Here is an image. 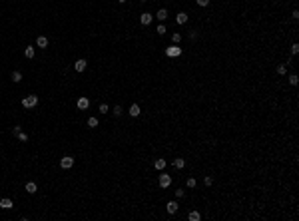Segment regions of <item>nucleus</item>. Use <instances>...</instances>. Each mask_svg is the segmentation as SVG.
Wrapping results in <instances>:
<instances>
[{"instance_id":"nucleus-25","label":"nucleus","mask_w":299,"mask_h":221,"mask_svg":"<svg viewBox=\"0 0 299 221\" xmlns=\"http://www.w3.org/2000/svg\"><path fill=\"white\" fill-rule=\"evenodd\" d=\"M195 183H198V181L193 179V177H187V181H186V185H187V187H195Z\"/></svg>"},{"instance_id":"nucleus-12","label":"nucleus","mask_w":299,"mask_h":221,"mask_svg":"<svg viewBox=\"0 0 299 221\" xmlns=\"http://www.w3.org/2000/svg\"><path fill=\"white\" fill-rule=\"evenodd\" d=\"M176 22H178V24H186V22H187V14L186 12H179L178 16H176Z\"/></svg>"},{"instance_id":"nucleus-22","label":"nucleus","mask_w":299,"mask_h":221,"mask_svg":"<svg viewBox=\"0 0 299 221\" xmlns=\"http://www.w3.org/2000/svg\"><path fill=\"white\" fill-rule=\"evenodd\" d=\"M297 82H299L297 74H291V76H289V84H291V86H297Z\"/></svg>"},{"instance_id":"nucleus-7","label":"nucleus","mask_w":299,"mask_h":221,"mask_svg":"<svg viewBox=\"0 0 299 221\" xmlns=\"http://www.w3.org/2000/svg\"><path fill=\"white\" fill-rule=\"evenodd\" d=\"M178 207H179V205H178V201H170V203L166 205V209H167V213H170V215L178 213Z\"/></svg>"},{"instance_id":"nucleus-10","label":"nucleus","mask_w":299,"mask_h":221,"mask_svg":"<svg viewBox=\"0 0 299 221\" xmlns=\"http://www.w3.org/2000/svg\"><path fill=\"white\" fill-rule=\"evenodd\" d=\"M140 114H142L140 106H138V104H132V106H130V116H132V118H138Z\"/></svg>"},{"instance_id":"nucleus-24","label":"nucleus","mask_w":299,"mask_h":221,"mask_svg":"<svg viewBox=\"0 0 299 221\" xmlns=\"http://www.w3.org/2000/svg\"><path fill=\"white\" fill-rule=\"evenodd\" d=\"M98 110H100V114H108V110H110V108H108V104H100Z\"/></svg>"},{"instance_id":"nucleus-9","label":"nucleus","mask_w":299,"mask_h":221,"mask_svg":"<svg viewBox=\"0 0 299 221\" xmlns=\"http://www.w3.org/2000/svg\"><path fill=\"white\" fill-rule=\"evenodd\" d=\"M0 207H2V209H12V207H14L12 199H8V197H4V199H0Z\"/></svg>"},{"instance_id":"nucleus-14","label":"nucleus","mask_w":299,"mask_h":221,"mask_svg":"<svg viewBox=\"0 0 299 221\" xmlns=\"http://www.w3.org/2000/svg\"><path fill=\"white\" fill-rule=\"evenodd\" d=\"M36 44H38L40 48H46V46H48V38H46V36H38V40H36Z\"/></svg>"},{"instance_id":"nucleus-31","label":"nucleus","mask_w":299,"mask_h":221,"mask_svg":"<svg viewBox=\"0 0 299 221\" xmlns=\"http://www.w3.org/2000/svg\"><path fill=\"white\" fill-rule=\"evenodd\" d=\"M195 2H198L199 6H207V4H209V0H195Z\"/></svg>"},{"instance_id":"nucleus-33","label":"nucleus","mask_w":299,"mask_h":221,"mask_svg":"<svg viewBox=\"0 0 299 221\" xmlns=\"http://www.w3.org/2000/svg\"><path fill=\"white\" fill-rule=\"evenodd\" d=\"M20 132H22V130H20V126H16V127H12V134H14V135H18V134H20Z\"/></svg>"},{"instance_id":"nucleus-15","label":"nucleus","mask_w":299,"mask_h":221,"mask_svg":"<svg viewBox=\"0 0 299 221\" xmlns=\"http://www.w3.org/2000/svg\"><path fill=\"white\" fill-rule=\"evenodd\" d=\"M186 165V160H181V157H178V160H173V168L176 169H181Z\"/></svg>"},{"instance_id":"nucleus-28","label":"nucleus","mask_w":299,"mask_h":221,"mask_svg":"<svg viewBox=\"0 0 299 221\" xmlns=\"http://www.w3.org/2000/svg\"><path fill=\"white\" fill-rule=\"evenodd\" d=\"M291 54H299V44H297V42L291 46Z\"/></svg>"},{"instance_id":"nucleus-18","label":"nucleus","mask_w":299,"mask_h":221,"mask_svg":"<svg viewBox=\"0 0 299 221\" xmlns=\"http://www.w3.org/2000/svg\"><path fill=\"white\" fill-rule=\"evenodd\" d=\"M179 42H181V34H179V32H173V34H172V44H179Z\"/></svg>"},{"instance_id":"nucleus-3","label":"nucleus","mask_w":299,"mask_h":221,"mask_svg":"<svg viewBox=\"0 0 299 221\" xmlns=\"http://www.w3.org/2000/svg\"><path fill=\"white\" fill-rule=\"evenodd\" d=\"M74 165V157H70V155H64L62 160H60V168L62 169H70Z\"/></svg>"},{"instance_id":"nucleus-8","label":"nucleus","mask_w":299,"mask_h":221,"mask_svg":"<svg viewBox=\"0 0 299 221\" xmlns=\"http://www.w3.org/2000/svg\"><path fill=\"white\" fill-rule=\"evenodd\" d=\"M152 18H154V16H152L150 12H142V16H140V22H142L144 26H148V24L152 22Z\"/></svg>"},{"instance_id":"nucleus-35","label":"nucleus","mask_w":299,"mask_h":221,"mask_svg":"<svg viewBox=\"0 0 299 221\" xmlns=\"http://www.w3.org/2000/svg\"><path fill=\"white\" fill-rule=\"evenodd\" d=\"M140 2H148V0H140Z\"/></svg>"},{"instance_id":"nucleus-5","label":"nucleus","mask_w":299,"mask_h":221,"mask_svg":"<svg viewBox=\"0 0 299 221\" xmlns=\"http://www.w3.org/2000/svg\"><path fill=\"white\" fill-rule=\"evenodd\" d=\"M86 66H88V62L84 60V58H80V60L74 62V70H76V72H84V70H86Z\"/></svg>"},{"instance_id":"nucleus-21","label":"nucleus","mask_w":299,"mask_h":221,"mask_svg":"<svg viewBox=\"0 0 299 221\" xmlns=\"http://www.w3.org/2000/svg\"><path fill=\"white\" fill-rule=\"evenodd\" d=\"M187 217H190V221H199V217H201V215H199L198 211H192V213L187 215Z\"/></svg>"},{"instance_id":"nucleus-13","label":"nucleus","mask_w":299,"mask_h":221,"mask_svg":"<svg viewBox=\"0 0 299 221\" xmlns=\"http://www.w3.org/2000/svg\"><path fill=\"white\" fill-rule=\"evenodd\" d=\"M26 191H28V193H36V191H38V187H36V183H34V181H28V183H26Z\"/></svg>"},{"instance_id":"nucleus-19","label":"nucleus","mask_w":299,"mask_h":221,"mask_svg":"<svg viewBox=\"0 0 299 221\" xmlns=\"http://www.w3.org/2000/svg\"><path fill=\"white\" fill-rule=\"evenodd\" d=\"M112 114L116 116V118H120V116L124 114V110H122V106H114V110H112Z\"/></svg>"},{"instance_id":"nucleus-2","label":"nucleus","mask_w":299,"mask_h":221,"mask_svg":"<svg viewBox=\"0 0 299 221\" xmlns=\"http://www.w3.org/2000/svg\"><path fill=\"white\" fill-rule=\"evenodd\" d=\"M179 54H181V48L178 44H172L170 48H166V56H170V58H178Z\"/></svg>"},{"instance_id":"nucleus-6","label":"nucleus","mask_w":299,"mask_h":221,"mask_svg":"<svg viewBox=\"0 0 299 221\" xmlns=\"http://www.w3.org/2000/svg\"><path fill=\"white\" fill-rule=\"evenodd\" d=\"M76 106H78V110H88V106H90V100H88L86 96H82V98H78Z\"/></svg>"},{"instance_id":"nucleus-36","label":"nucleus","mask_w":299,"mask_h":221,"mask_svg":"<svg viewBox=\"0 0 299 221\" xmlns=\"http://www.w3.org/2000/svg\"><path fill=\"white\" fill-rule=\"evenodd\" d=\"M118 2H126V0H118Z\"/></svg>"},{"instance_id":"nucleus-34","label":"nucleus","mask_w":299,"mask_h":221,"mask_svg":"<svg viewBox=\"0 0 299 221\" xmlns=\"http://www.w3.org/2000/svg\"><path fill=\"white\" fill-rule=\"evenodd\" d=\"M291 18H293V20H297V18H299V10H293V14H291Z\"/></svg>"},{"instance_id":"nucleus-16","label":"nucleus","mask_w":299,"mask_h":221,"mask_svg":"<svg viewBox=\"0 0 299 221\" xmlns=\"http://www.w3.org/2000/svg\"><path fill=\"white\" fill-rule=\"evenodd\" d=\"M154 168L156 169H164L166 168V160H156L154 161Z\"/></svg>"},{"instance_id":"nucleus-32","label":"nucleus","mask_w":299,"mask_h":221,"mask_svg":"<svg viewBox=\"0 0 299 221\" xmlns=\"http://www.w3.org/2000/svg\"><path fill=\"white\" fill-rule=\"evenodd\" d=\"M184 195H186L184 189H178V191H176V197H184Z\"/></svg>"},{"instance_id":"nucleus-17","label":"nucleus","mask_w":299,"mask_h":221,"mask_svg":"<svg viewBox=\"0 0 299 221\" xmlns=\"http://www.w3.org/2000/svg\"><path fill=\"white\" fill-rule=\"evenodd\" d=\"M10 78H12V82H16V84H18V82L22 80V72H18V70H16V72H12V76H10Z\"/></svg>"},{"instance_id":"nucleus-30","label":"nucleus","mask_w":299,"mask_h":221,"mask_svg":"<svg viewBox=\"0 0 299 221\" xmlns=\"http://www.w3.org/2000/svg\"><path fill=\"white\" fill-rule=\"evenodd\" d=\"M18 140H20V141H28V135L20 132V134H18Z\"/></svg>"},{"instance_id":"nucleus-1","label":"nucleus","mask_w":299,"mask_h":221,"mask_svg":"<svg viewBox=\"0 0 299 221\" xmlns=\"http://www.w3.org/2000/svg\"><path fill=\"white\" fill-rule=\"evenodd\" d=\"M22 106L26 108V110H32V108H36L38 106V96H26L24 100H22Z\"/></svg>"},{"instance_id":"nucleus-11","label":"nucleus","mask_w":299,"mask_h":221,"mask_svg":"<svg viewBox=\"0 0 299 221\" xmlns=\"http://www.w3.org/2000/svg\"><path fill=\"white\" fill-rule=\"evenodd\" d=\"M156 18L164 22V20L167 18V10H166V8H159V10H158V14H156Z\"/></svg>"},{"instance_id":"nucleus-23","label":"nucleus","mask_w":299,"mask_h":221,"mask_svg":"<svg viewBox=\"0 0 299 221\" xmlns=\"http://www.w3.org/2000/svg\"><path fill=\"white\" fill-rule=\"evenodd\" d=\"M277 74H281V76L287 74V66H285V64H279V66H277Z\"/></svg>"},{"instance_id":"nucleus-4","label":"nucleus","mask_w":299,"mask_h":221,"mask_svg":"<svg viewBox=\"0 0 299 221\" xmlns=\"http://www.w3.org/2000/svg\"><path fill=\"white\" fill-rule=\"evenodd\" d=\"M172 185V175H167V173H162L159 175V187H170Z\"/></svg>"},{"instance_id":"nucleus-27","label":"nucleus","mask_w":299,"mask_h":221,"mask_svg":"<svg viewBox=\"0 0 299 221\" xmlns=\"http://www.w3.org/2000/svg\"><path fill=\"white\" fill-rule=\"evenodd\" d=\"M156 32H158L159 36H162V34H166V26H164V24H159V26H158V30H156Z\"/></svg>"},{"instance_id":"nucleus-26","label":"nucleus","mask_w":299,"mask_h":221,"mask_svg":"<svg viewBox=\"0 0 299 221\" xmlns=\"http://www.w3.org/2000/svg\"><path fill=\"white\" fill-rule=\"evenodd\" d=\"M88 126L90 127H98V120H96V118H90V120H88Z\"/></svg>"},{"instance_id":"nucleus-29","label":"nucleus","mask_w":299,"mask_h":221,"mask_svg":"<svg viewBox=\"0 0 299 221\" xmlns=\"http://www.w3.org/2000/svg\"><path fill=\"white\" fill-rule=\"evenodd\" d=\"M203 183H206V185H212V183H213V179L209 177V175H206V177H203Z\"/></svg>"},{"instance_id":"nucleus-20","label":"nucleus","mask_w":299,"mask_h":221,"mask_svg":"<svg viewBox=\"0 0 299 221\" xmlns=\"http://www.w3.org/2000/svg\"><path fill=\"white\" fill-rule=\"evenodd\" d=\"M24 56H26V58H34V48L28 46L26 50H24Z\"/></svg>"}]
</instances>
